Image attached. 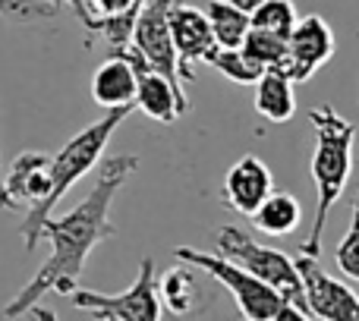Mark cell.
Listing matches in <instances>:
<instances>
[{
	"label": "cell",
	"instance_id": "4fadbf2b",
	"mask_svg": "<svg viewBox=\"0 0 359 321\" xmlns=\"http://www.w3.org/2000/svg\"><path fill=\"white\" fill-rule=\"evenodd\" d=\"M6 198L13 208L25 205V211L38 208L50 192V155L44 151H22L4 173Z\"/></svg>",
	"mask_w": 359,
	"mask_h": 321
},
{
	"label": "cell",
	"instance_id": "d4e9b609",
	"mask_svg": "<svg viewBox=\"0 0 359 321\" xmlns=\"http://www.w3.org/2000/svg\"><path fill=\"white\" fill-rule=\"evenodd\" d=\"M60 4H67L69 10L76 13V19L82 22V29H86V22H88V13H86V0H60Z\"/></svg>",
	"mask_w": 359,
	"mask_h": 321
},
{
	"label": "cell",
	"instance_id": "2e32d148",
	"mask_svg": "<svg viewBox=\"0 0 359 321\" xmlns=\"http://www.w3.org/2000/svg\"><path fill=\"white\" fill-rule=\"evenodd\" d=\"M255 111L268 123H287L297 114V95H293V79L278 69H265L255 79Z\"/></svg>",
	"mask_w": 359,
	"mask_h": 321
},
{
	"label": "cell",
	"instance_id": "8fae6325",
	"mask_svg": "<svg viewBox=\"0 0 359 321\" xmlns=\"http://www.w3.org/2000/svg\"><path fill=\"white\" fill-rule=\"evenodd\" d=\"M123 54L133 60V67H136V76H139V88H136V107L145 114V117H151L155 123H177L180 117H183L186 111H189V98H186L183 86L174 82L170 76L158 73V69H151L149 63L142 60V54L133 48H123Z\"/></svg>",
	"mask_w": 359,
	"mask_h": 321
},
{
	"label": "cell",
	"instance_id": "5b68a950",
	"mask_svg": "<svg viewBox=\"0 0 359 321\" xmlns=\"http://www.w3.org/2000/svg\"><path fill=\"white\" fill-rule=\"evenodd\" d=\"M215 246L224 259H230L240 268H246L249 274H255V278L265 280L268 287H274L278 293H284L303 315H309V312H306L303 280H299L297 261H293L290 255H284L280 249L262 246V243H255L246 230L233 227V224H224V227L215 230Z\"/></svg>",
	"mask_w": 359,
	"mask_h": 321
},
{
	"label": "cell",
	"instance_id": "7c38bea8",
	"mask_svg": "<svg viewBox=\"0 0 359 321\" xmlns=\"http://www.w3.org/2000/svg\"><path fill=\"white\" fill-rule=\"evenodd\" d=\"M271 189H274V179H271L268 164L255 155H246V158L236 160V164L227 170V177H224L221 202L227 205L230 211H236V214L249 217Z\"/></svg>",
	"mask_w": 359,
	"mask_h": 321
},
{
	"label": "cell",
	"instance_id": "277c9868",
	"mask_svg": "<svg viewBox=\"0 0 359 321\" xmlns=\"http://www.w3.org/2000/svg\"><path fill=\"white\" fill-rule=\"evenodd\" d=\"M174 259L189 268H202L217 284L227 287V290L233 293L236 306H240L243 318H249V321H303L306 318L284 293L268 287L265 280L249 274L246 268H240L236 261L224 259L221 252L211 255V252H198V249H192V246H177Z\"/></svg>",
	"mask_w": 359,
	"mask_h": 321
},
{
	"label": "cell",
	"instance_id": "8992f818",
	"mask_svg": "<svg viewBox=\"0 0 359 321\" xmlns=\"http://www.w3.org/2000/svg\"><path fill=\"white\" fill-rule=\"evenodd\" d=\"M73 309L88 312L95 318H111V321H158L161 318V303H158V280H155V259L139 261V274L123 293H98L86 290L76 284L69 293Z\"/></svg>",
	"mask_w": 359,
	"mask_h": 321
},
{
	"label": "cell",
	"instance_id": "30bf717a",
	"mask_svg": "<svg viewBox=\"0 0 359 321\" xmlns=\"http://www.w3.org/2000/svg\"><path fill=\"white\" fill-rule=\"evenodd\" d=\"M334 57V32L325 22V16L312 13V16L297 19L290 38H287V60L278 73L290 76L293 82H306Z\"/></svg>",
	"mask_w": 359,
	"mask_h": 321
},
{
	"label": "cell",
	"instance_id": "4316f807",
	"mask_svg": "<svg viewBox=\"0 0 359 321\" xmlns=\"http://www.w3.org/2000/svg\"><path fill=\"white\" fill-rule=\"evenodd\" d=\"M227 4H233V6H240V10H246V13H252L255 6L262 4V0H227Z\"/></svg>",
	"mask_w": 359,
	"mask_h": 321
},
{
	"label": "cell",
	"instance_id": "cb8c5ba5",
	"mask_svg": "<svg viewBox=\"0 0 359 321\" xmlns=\"http://www.w3.org/2000/svg\"><path fill=\"white\" fill-rule=\"evenodd\" d=\"M334 261L341 268L344 278L356 280L359 284V189H356V202H353V217H350V227L344 233V240L334 249Z\"/></svg>",
	"mask_w": 359,
	"mask_h": 321
},
{
	"label": "cell",
	"instance_id": "d6986e66",
	"mask_svg": "<svg viewBox=\"0 0 359 321\" xmlns=\"http://www.w3.org/2000/svg\"><path fill=\"white\" fill-rule=\"evenodd\" d=\"M158 296L168 303V309L174 312V315H189V312H196L198 290H196L189 265L180 261V268H170V271L158 280Z\"/></svg>",
	"mask_w": 359,
	"mask_h": 321
},
{
	"label": "cell",
	"instance_id": "9a60e30c",
	"mask_svg": "<svg viewBox=\"0 0 359 321\" xmlns=\"http://www.w3.org/2000/svg\"><path fill=\"white\" fill-rule=\"evenodd\" d=\"M139 76L133 60L123 50H114L111 60H104L92 76V98L104 111L111 107H136Z\"/></svg>",
	"mask_w": 359,
	"mask_h": 321
},
{
	"label": "cell",
	"instance_id": "e0dca14e",
	"mask_svg": "<svg viewBox=\"0 0 359 321\" xmlns=\"http://www.w3.org/2000/svg\"><path fill=\"white\" fill-rule=\"evenodd\" d=\"M249 221H252L255 230L265 236H287L299 227V221H303V205H299L297 196H290V192L271 189L265 198H262L259 208L249 214Z\"/></svg>",
	"mask_w": 359,
	"mask_h": 321
},
{
	"label": "cell",
	"instance_id": "484cf974",
	"mask_svg": "<svg viewBox=\"0 0 359 321\" xmlns=\"http://www.w3.org/2000/svg\"><path fill=\"white\" fill-rule=\"evenodd\" d=\"M0 211H13L10 198H6V183H4V164H0Z\"/></svg>",
	"mask_w": 359,
	"mask_h": 321
},
{
	"label": "cell",
	"instance_id": "5bb4252c",
	"mask_svg": "<svg viewBox=\"0 0 359 321\" xmlns=\"http://www.w3.org/2000/svg\"><path fill=\"white\" fill-rule=\"evenodd\" d=\"M145 0H86L88 35H101L111 50H123L133 38V25Z\"/></svg>",
	"mask_w": 359,
	"mask_h": 321
},
{
	"label": "cell",
	"instance_id": "3957f363",
	"mask_svg": "<svg viewBox=\"0 0 359 321\" xmlns=\"http://www.w3.org/2000/svg\"><path fill=\"white\" fill-rule=\"evenodd\" d=\"M130 111L133 107H111L98 123H92L82 132H76V136L69 139L54 158H50V192H48V198H44L38 208L25 211L22 224H19V236H22V246L29 249V252L38 246V240H41V227L50 217L54 205L67 196V189L76 183V179H82L92 167H98V160H101V155H104L111 136L120 130V123L130 117Z\"/></svg>",
	"mask_w": 359,
	"mask_h": 321
},
{
	"label": "cell",
	"instance_id": "6da1fadb",
	"mask_svg": "<svg viewBox=\"0 0 359 321\" xmlns=\"http://www.w3.org/2000/svg\"><path fill=\"white\" fill-rule=\"evenodd\" d=\"M136 167H139L136 155L107 158L95 170V183L88 189V196L73 211H67L60 217L50 214L44 221L41 236L50 240V255L35 271V278L6 303V309H4L6 318L25 315L48 293L69 296L76 290V278L82 274V268H86L88 255L95 252V246L117 233V227L111 224V208H114L117 192L123 189V183L136 173Z\"/></svg>",
	"mask_w": 359,
	"mask_h": 321
},
{
	"label": "cell",
	"instance_id": "7a4b0ae2",
	"mask_svg": "<svg viewBox=\"0 0 359 321\" xmlns=\"http://www.w3.org/2000/svg\"><path fill=\"white\" fill-rule=\"evenodd\" d=\"M312 130H316V155H312V179H316V221L299 246L306 255H322V240L328 230L331 208L341 202L344 189L353 170V139L356 130L350 120H344L331 104L312 107L309 111Z\"/></svg>",
	"mask_w": 359,
	"mask_h": 321
},
{
	"label": "cell",
	"instance_id": "7402d4cb",
	"mask_svg": "<svg viewBox=\"0 0 359 321\" xmlns=\"http://www.w3.org/2000/svg\"><path fill=\"white\" fill-rule=\"evenodd\" d=\"M255 29H268V32H278V35L290 38L293 25H297V6L293 0H262L252 13H249Z\"/></svg>",
	"mask_w": 359,
	"mask_h": 321
},
{
	"label": "cell",
	"instance_id": "9c48e42d",
	"mask_svg": "<svg viewBox=\"0 0 359 321\" xmlns=\"http://www.w3.org/2000/svg\"><path fill=\"white\" fill-rule=\"evenodd\" d=\"M170 38L177 48V67H180V79L192 82L196 79V63L215 60L217 54V38L211 32V22L205 16V10L189 6L183 0H177L170 10Z\"/></svg>",
	"mask_w": 359,
	"mask_h": 321
},
{
	"label": "cell",
	"instance_id": "ba28073f",
	"mask_svg": "<svg viewBox=\"0 0 359 321\" xmlns=\"http://www.w3.org/2000/svg\"><path fill=\"white\" fill-rule=\"evenodd\" d=\"M297 271L303 280V293H306V312L312 318H325V321H356L359 318V299L344 280L331 278L316 255L299 252L297 259Z\"/></svg>",
	"mask_w": 359,
	"mask_h": 321
},
{
	"label": "cell",
	"instance_id": "ac0fdd59",
	"mask_svg": "<svg viewBox=\"0 0 359 321\" xmlns=\"http://www.w3.org/2000/svg\"><path fill=\"white\" fill-rule=\"evenodd\" d=\"M205 16H208L211 32H215L221 48H240L246 32L252 29L249 13L240 10V6H233V4H227V0H208V4H205Z\"/></svg>",
	"mask_w": 359,
	"mask_h": 321
},
{
	"label": "cell",
	"instance_id": "603a6c76",
	"mask_svg": "<svg viewBox=\"0 0 359 321\" xmlns=\"http://www.w3.org/2000/svg\"><path fill=\"white\" fill-rule=\"evenodd\" d=\"M60 13V0H0V16L10 22H48Z\"/></svg>",
	"mask_w": 359,
	"mask_h": 321
},
{
	"label": "cell",
	"instance_id": "ffe728a7",
	"mask_svg": "<svg viewBox=\"0 0 359 321\" xmlns=\"http://www.w3.org/2000/svg\"><path fill=\"white\" fill-rule=\"evenodd\" d=\"M240 48L265 69H280L284 60H287V38L278 35V32L255 29V25L246 32V38H243Z\"/></svg>",
	"mask_w": 359,
	"mask_h": 321
},
{
	"label": "cell",
	"instance_id": "52a82bcc",
	"mask_svg": "<svg viewBox=\"0 0 359 321\" xmlns=\"http://www.w3.org/2000/svg\"><path fill=\"white\" fill-rule=\"evenodd\" d=\"M174 4L177 0H145L126 48L139 50L151 69L170 76L174 82L183 86L180 67H177V48H174V38H170V10H174Z\"/></svg>",
	"mask_w": 359,
	"mask_h": 321
},
{
	"label": "cell",
	"instance_id": "44dd1931",
	"mask_svg": "<svg viewBox=\"0 0 359 321\" xmlns=\"http://www.w3.org/2000/svg\"><path fill=\"white\" fill-rule=\"evenodd\" d=\"M211 67L221 76H227L230 82H240V86H255V79L265 73V67H259L243 48H217Z\"/></svg>",
	"mask_w": 359,
	"mask_h": 321
}]
</instances>
